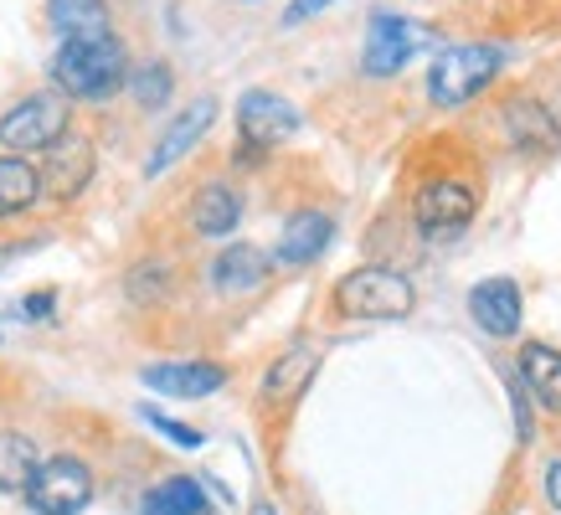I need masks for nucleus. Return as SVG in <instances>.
<instances>
[{
  "instance_id": "obj_1",
  "label": "nucleus",
  "mask_w": 561,
  "mask_h": 515,
  "mask_svg": "<svg viewBox=\"0 0 561 515\" xmlns=\"http://www.w3.org/2000/svg\"><path fill=\"white\" fill-rule=\"evenodd\" d=\"M51 83L68 99H108L129 83V57L114 36H88V42H62L51 57Z\"/></svg>"
},
{
  "instance_id": "obj_2",
  "label": "nucleus",
  "mask_w": 561,
  "mask_h": 515,
  "mask_svg": "<svg viewBox=\"0 0 561 515\" xmlns=\"http://www.w3.org/2000/svg\"><path fill=\"white\" fill-rule=\"evenodd\" d=\"M412 305V284L397 268H356L335 284V309L351 320H408Z\"/></svg>"
},
{
  "instance_id": "obj_3",
  "label": "nucleus",
  "mask_w": 561,
  "mask_h": 515,
  "mask_svg": "<svg viewBox=\"0 0 561 515\" xmlns=\"http://www.w3.org/2000/svg\"><path fill=\"white\" fill-rule=\"evenodd\" d=\"M494 72H500V52L494 47H448L438 52V62L427 72V99L443 103V108L469 103L474 93H484L494 83Z\"/></svg>"
},
{
  "instance_id": "obj_4",
  "label": "nucleus",
  "mask_w": 561,
  "mask_h": 515,
  "mask_svg": "<svg viewBox=\"0 0 561 515\" xmlns=\"http://www.w3.org/2000/svg\"><path fill=\"white\" fill-rule=\"evenodd\" d=\"M238 129H242V165H257L253 154L284 145V139L299 135V108H294L284 93H268V88H253L242 93L238 103Z\"/></svg>"
},
{
  "instance_id": "obj_5",
  "label": "nucleus",
  "mask_w": 561,
  "mask_h": 515,
  "mask_svg": "<svg viewBox=\"0 0 561 515\" xmlns=\"http://www.w3.org/2000/svg\"><path fill=\"white\" fill-rule=\"evenodd\" d=\"M62 135H68V99L62 93H32L16 108H5V119H0V145L11 154L51 150Z\"/></svg>"
},
{
  "instance_id": "obj_6",
  "label": "nucleus",
  "mask_w": 561,
  "mask_h": 515,
  "mask_svg": "<svg viewBox=\"0 0 561 515\" xmlns=\"http://www.w3.org/2000/svg\"><path fill=\"white\" fill-rule=\"evenodd\" d=\"M93 500V474L78 459H47L36 464L32 484H26V505L36 515H78Z\"/></svg>"
},
{
  "instance_id": "obj_7",
  "label": "nucleus",
  "mask_w": 561,
  "mask_h": 515,
  "mask_svg": "<svg viewBox=\"0 0 561 515\" xmlns=\"http://www.w3.org/2000/svg\"><path fill=\"white\" fill-rule=\"evenodd\" d=\"M427 42H433L427 26H417V21H408V16H391V11H376L360 62H366L371 78H391V72H402V62H408L417 47H427Z\"/></svg>"
},
{
  "instance_id": "obj_8",
  "label": "nucleus",
  "mask_w": 561,
  "mask_h": 515,
  "mask_svg": "<svg viewBox=\"0 0 561 515\" xmlns=\"http://www.w3.org/2000/svg\"><path fill=\"white\" fill-rule=\"evenodd\" d=\"M412 217H417L427 238H454L474 217V191L459 186V181H427L417 191V202H412Z\"/></svg>"
},
{
  "instance_id": "obj_9",
  "label": "nucleus",
  "mask_w": 561,
  "mask_h": 515,
  "mask_svg": "<svg viewBox=\"0 0 561 515\" xmlns=\"http://www.w3.org/2000/svg\"><path fill=\"white\" fill-rule=\"evenodd\" d=\"M42 191L57 196V202H72L78 191L93 181V145L78 135H62L57 145L47 150V171H36Z\"/></svg>"
},
{
  "instance_id": "obj_10",
  "label": "nucleus",
  "mask_w": 561,
  "mask_h": 515,
  "mask_svg": "<svg viewBox=\"0 0 561 515\" xmlns=\"http://www.w3.org/2000/svg\"><path fill=\"white\" fill-rule=\"evenodd\" d=\"M139 377H145V387H154V392L211 397V392H221L227 366H217V360H154V366H145Z\"/></svg>"
},
{
  "instance_id": "obj_11",
  "label": "nucleus",
  "mask_w": 561,
  "mask_h": 515,
  "mask_svg": "<svg viewBox=\"0 0 561 515\" xmlns=\"http://www.w3.org/2000/svg\"><path fill=\"white\" fill-rule=\"evenodd\" d=\"M500 119H505V135H511L526 154H551L561 145V119L541 99H511Z\"/></svg>"
},
{
  "instance_id": "obj_12",
  "label": "nucleus",
  "mask_w": 561,
  "mask_h": 515,
  "mask_svg": "<svg viewBox=\"0 0 561 515\" xmlns=\"http://www.w3.org/2000/svg\"><path fill=\"white\" fill-rule=\"evenodd\" d=\"M211 119H217V99H196L186 114H181V119H171V129L160 135V145H154V154H150V165H145V171H150V175H165L175 160H181V154H186L191 145H196V139L211 129Z\"/></svg>"
},
{
  "instance_id": "obj_13",
  "label": "nucleus",
  "mask_w": 561,
  "mask_h": 515,
  "mask_svg": "<svg viewBox=\"0 0 561 515\" xmlns=\"http://www.w3.org/2000/svg\"><path fill=\"white\" fill-rule=\"evenodd\" d=\"M474 309V325L484 335H515L520 330V289H515V278H484L469 299Z\"/></svg>"
},
{
  "instance_id": "obj_14",
  "label": "nucleus",
  "mask_w": 561,
  "mask_h": 515,
  "mask_svg": "<svg viewBox=\"0 0 561 515\" xmlns=\"http://www.w3.org/2000/svg\"><path fill=\"white\" fill-rule=\"evenodd\" d=\"M314 366H320V356H314L309 345H289V351L268 366V377H263V402H268V408H289L294 397L314 381Z\"/></svg>"
},
{
  "instance_id": "obj_15",
  "label": "nucleus",
  "mask_w": 561,
  "mask_h": 515,
  "mask_svg": "<svg viewBox=\"0 0 561 515\" xmlns=\"http://www.w3.org/2000/svg\"><path fill=\"white\" fill-rule=\"evenodd\" d=\"M330 238H335V222L324 211H294L278 238V263H314L330 248Z\"/></svg>"
},
{
  "instance_id": "obj_16",
  "label": "nucleus",
  "mask_w": 561,
  "mask_h": 515,
  "mask_svg": "<svg viewBox=\"0 0 561 515\" xmlns=\"http://www.w3.org/2000/svg\"><path fill=\"white\" fill-rule=\"evenodd\" d=\"M263 274H268V258H263V248H253V242H227L217 253V263H211V278H217V289H227V294L257 289Z\"/></svg>"
},
{
  "instance_id": "obj_17",
  "label": "nucleus",
  "mask_w": 561,
  "mask_h": 515,
  "mask_svg": "<svg viewBox=\"0 0 561 515\" xmlns=\"http://www.w3.org/2000/svg\"><path fill=\"white\" fill-rule=\"evenodd\" d=\"M238 217H242V196L232 186H221V181L202 186L196 202H191V227H196L202 238H227V232L238 227Z\"/></svg>"
},
{
  "instance_id": "obj_18",
  "label": "nucleus",
  "mask_w": 561,
  "mask_h": 515,
  "mask_svg": "<svg viewBox=\"0 0 561 515\" xmlns=\"http://www.w3.org/2000/svg\"><path fill=\"white\" fill-rule=\"evenodd\" d=\"M47 21L57 26L62 42L108 36V5L103 0H47Z\"/></svg>"
},
{
  "instance_id": "obj_19",
  "label": "nucleus",
  "mask_w": 561,
  "mask_h": 515,
  "mask_svg": "<svg viewBox=\"0 0 561 515\" xmlns=\"http://www.w3.org/2000/svg\"><path fill=\"white\" fill-rule=\"evenodd\" d=\"M520 381H526L546 412H561V351L551 345H526L520 351Z\"/></svg>"
},
{
  "instance_id": "obj_20",
  "label": "nucleus",
  "mask_w": 561,
  "mask_h": 515,
  "mask_svg": "<svg viewBox=\"0 0 561 515\" xmlns=\"http://www.w3.org/2000/svg\"><path fill=\"white\" fill-rule=\"evenodd\" d=\"M36 196H42L36 165H26L21 154H0V222H5V217H21V211H32Z\"/></svg>"
},
{
  "instance_id": "obj_21",
  "label": "nucleus",
  "mask_w": 561,
  "mask_h": 515,
  "mask_svg": "<svg viewBox=\"0 0 561 515\" xmlns=\"http://www.w3.org/2000/svg\"><path fill=\"white\" fill-rule=\"evenodd\" d=\"M36 464H42V454L26 433H0V495H26Z\"/></svg>"
},
{
  "instance_id": "obj_22",
  "label": "nucleus",
  "mask_w": 561,
  "mask_h": 515,
  "mask_svg": "<svg viewBox=\"0 0 561 515\" xmlns=\"http://www.w3.org/2000/svg\"><path fill=\"white\" fill-rule=\"evenodd\" d=\"M139 515H206V495L196 480L175 474V480L154 484L150 495H145V511Z\"/></svg>"
},
{
  "instance_id": "obj_23",
  "label": "nucleus",
  "mask_w": 561,
  "mask_h": 515,
  "mask_svg": "<svg viewBox=\"0 0 561 515\" xmlns=\"http://www.w3.org/2000/svg\"><path fill=\"white\" fill-rule=\"evenodd\" d=\"M129 88H135V99L145 103V108H160V103L171 99L175 78H171V68H165V62H150V68H139L135 78H129Z\"/></svg>"
},
{
  "instance_id": "obj_24",
  "label": "nucleus",
  "mask_w": 561,
  "mask_h": 515,
  "mask_svg": "<svg viewBox=\"0 0 561 515\" xmlns=\"http://www.w3.org/2000/svg\"><path fill=\"white\" fill-rule=\"evenodd\" d=\"M165 278H171L165 263H145V268H135V274H129V299H139V305L165 299Z\"/></svg>"
},
{
  "instance_id": "obj_25",
  "label": "nucleus",
  "mask_w": 561,
  "mask_h": 515,
  "mask_svg": "<svg viewBox=\"0 0 561 515\" xmlns=\"http://www.w3.org/2000/svg\"><path fill=\"white\" fill-rule=\"evenodd\" d=\"M145 423L150 428H160L165 438H175L181 448H202V433L196 428H186V423H175V417H165V412H154V408H145Z\"/></svg>"
},
{
  "instance_id": "obj_26",
  "label": "nucleus",
  "mask_w": 561,
  "mask_h": 515,
  "mask_svg": "<svg viewBox=\"0 0 561 515\" xmlns=\"http://www.w3.org/2000/svg\"><path fill=\"white\" fill-rule=\"evenodd\" d=\"M324 5H330V0H294L284 21H305V16H314V11H324Z\"/></svg>"
},
{
  "instance_id": "obj_27",
  "label": "nucleus",
  "mask_w": 561,
  "mask_h": 515,
  "mask_svg": "<svg viewBox=\"0 0 561 515\" xmlns=\"http://www.w3.org/2000/svg\"><path fill=\"white\" fill-rule=\"evenodd\" d=\"M546 500L561 511V464H551V469H546Z\"/></svg>"
},
{
  "instance_id": "obj_28",
  "label": "nucleus",
  "mask_w": 561,
  "mask_h": 515,
  "mask_svg": "<svg viewBox=\"0 0 561 515\" xmlns=\"http://www.w3.org/2000/svg\"><path fill=\"white\" fill-rule=\"evenodd\" d=\"M26 314L47 320V314H51V294H32V299H26Z\"/></svg>"
},
{
  "instance_id": "obj_29",
  "label": "nucleus",
  "mask_w": 561,
  "mask_h": 515,
  "mask_svg": "<svg viewBox=\"0 0 561 515\" xmlns=\"http://www.w3.org/2000/svg\"><path fill=\"white\" fill-rule=\"evenodd\" d=\"M248 515H278V511H273V505H253V511H248Z\"/></svg>"
}]
</instances>
